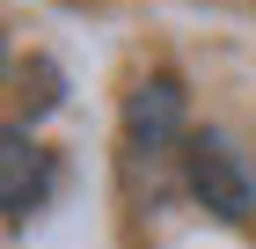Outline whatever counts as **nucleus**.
Instances as JSON below:
<instances>
[{"label": "nucleus", "instance_id": "f257e3e1", "mask_svg": "<svg viewBox=\"0 0 256 249\" xmlns=\"http://www.w3.org/2000/svg\"><path fill=\"white\" fill-rule=\"evenodd\" d=\"M183 176H190V191L205 198V212H220V220H249L256 212V169H249V154L227 132H190Z\"/></svg>", "mask_w": 256, "mask_h": 249}, {"label": "nucleus", "instance_id": "f03ea898", "mask_svg": "<svg viewBox=\"0 0 256 249\" xmlns=\"http://www.w3.org/2000/svg\"><path fill=\"white\" fill-rule=\"evenodd\" d=\"M52 191V154L22 125H0V212H30Z\"/></svg>", "mask_w": 256, "mask_h": 249}, {"label": "nucleus", "instance_id": "7ed1b4c3", "mask_svg": "<svg viewBox=\"0 0 256 249\" xmlns=\"http://www.w3.org/2000/svg\"><path fill=\"white\" fill-rule=\"evenodd\" d=\"M124 132H132V147H168V139H183V81L176 74L139 81L132 103H124Z\"/></svg>", "mask_w": 256, "mask_h": 249}]
</instances>
